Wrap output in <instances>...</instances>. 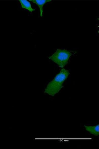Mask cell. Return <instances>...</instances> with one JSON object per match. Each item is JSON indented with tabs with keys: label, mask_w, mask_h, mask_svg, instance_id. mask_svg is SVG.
Returning <instances> with one entry per match:
<instances>
[{
	"label": "cell",
	"mask_w": 99,
	"mask_h": 149,
	"mask_svg": "<svg viewBox=\"0 0 99 149\" xmlns=\"http://www.w3.org/2000/svg\"><path fill=\"white\" fill-rule=\"evenodd\" d=\"M29 1H31L36 4L39 6L40 10V15L41 17L43 15V7L44 5L49 2L51 1L50 0H29Z\"/></svg>",
	"instance_id": "obj_4"
},
{
	"label": "cell",
	"mask_w": 99,
	"mask_h": 149,
	"mask_svg": "<svg viewBox=\"0 0 99 149\" xmlns=\"http://www.w3.org/2000/svg\"><path fill=\"white\" fill-rule=\"evenodd\" d=\"M84 127L85 130L90 134L95 136L98 135L99 127L98 125H85Z\"/></svg>",
	"instance_id": "obj_3"
},
{
	"label": "cell",
	"mask_w": 99,
	"mask_h": 149,
	"mask_svg": "<svg viewBox=\"0 0 99 149\" xmlns=\"http://www.w3.org/2000/svg\"><path fill=\"white\" fill-rule=\"evenodd\" d=\"M19 0L21 4L22 8L27 9L31 12L35 10V9L32 8L30 3L27 0Z\"/></svg>",
	"instance_id": "obj_5"
},
{
	"label": "cell",
	"mask_w": 99,
	"mask_h": 149,
	"mask_svg": "<svg viewBox=\"0 0 99 149\" xmlns=\"http://www.w3.org/2000/svg\"><path fill=\"white\" fill-rule=\"evenodd\" d=\"M72 54L71 52L69 50L57 49L56 51L49 58L57 64L59 67L63 68L68 63Z\"/></svg>",
	"instance_id": "obj_2"
},
{
	"label": "cell",
	"mask_w": 99,
	"mask_h": 149,
	"mask_svg": "<svg viewBox=\"0 0 99 149\" xmlns=\"http://www.w3.org/2000/svg\"><path fill=\"white\" fill-rule=\"evenodd\" d=\"M69 74L68 70L62 69L53 79L48 83L44 92L50 96H54L63 87L64 82Z\"/></svg>",
	"instance_id": "obj_1"
}]
</instances>
